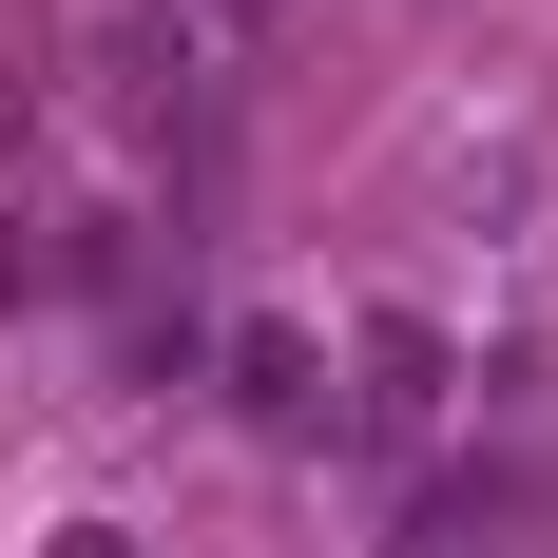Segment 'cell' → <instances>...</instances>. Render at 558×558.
<instances>
[{"instance_id":"1","label":"cell","mask_w":558,"mask_h":558,"mask_svg":"<svg viewBox=\"0 0 558 558\" xmlns=\"http://www.w3.org/2000/svg\"><path fill=\"white\" fill-rule=\"evenodd\" d=\"M444 404H462V347H444V308H366L347 328V444H444Z\"/></svg>"},{"instance_id":"2","label":"cell","mask_w":558,"mask_h":558,"mask_svg":"<svg viewBox=\"0 0 558 558\" xmlns=\"http://www.w3.org/2000/svg\"><path fill=\"white\" fill-rule=\"evenodd\" d=\"M231 404H251V424H328V347L251 308V328H231Z\"/></svg>"},{"instance_id":"3","label":"cell","mask_w":558,"mask_h":558,"mask_svg":"<svg viewBox=\"0 0 558 558\" xmlns=\"http://www.w3.org/2000/svg\"><path fill=\"white\" fill-rule=\"evenodd\" d=\"M20 116H39V97H20V77H0V173H20Z\"/></svg>"}]
</instances>
